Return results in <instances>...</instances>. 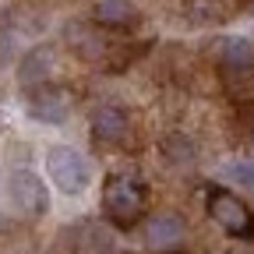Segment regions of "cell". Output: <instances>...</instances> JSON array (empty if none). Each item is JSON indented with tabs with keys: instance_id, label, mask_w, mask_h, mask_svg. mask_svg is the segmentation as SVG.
<instances>
[{
	"instance_id": "277c9868",
	"label": "cell",
	"mask_w": 254,
	"mask_h": 254,
	"mask_svg": "<svg viewBox=\"0 0 254 254\" xmlns=\"http://www.w3.org/2000/svg\"><path fill=\"white\" fill-rule=\"evenodd\" d=\"M208 215L230 237H240V240L254 237V212L237 194H230L226 187H208Z\"/></svg>"
},
{
	"instance_id": "ba28073f",
	"label": "cell",
	"mask_w": 254,
	"mask_h": 254,
	"mask_svg": "<svg viewBox=\"0 0 254 254\" xmlns=\"http://www.w3.org/2000/svg\"><path fill=\"white\" fill-rule=\"evenodd\" d=\"M92 138L99 141V145H117V141H124L127 138V113L120 110V106H113V103H106V106H99L92 113Z\"/></svg>"
},
{
	"instance_id": "9c48e42d",
	"label": "cell",
	"mask_w": 254,
	"mask_h": 254,
	"mask_svg": "<svg viewBox=\"0 0 254 254\" xmlns=\"http://www.w3.org/2000/svg\"><path fill=\"white\" fill-rule=\"evenodd\" d=\"M53 74V50L50 46H32L21 64H18V81L21 85H46V78Z\"/></svg>"
},
{
	"instance_id": "8fae6325",
	"label": "cell",
	"mask_w": 254,
	"mask_h": 254,
	"mask_svg": "<svg viewBox=\"0 0 254 254\" xmlns=\"http://www.w3.org/2000/svg\"><path fill=\"white\" fill-rule=\"evenodd\" d=\"M159 148H163V159H166V163H173V166L194 163V145H190L187 134H166Z\"/></svg>"
},
{
	"instance_id": "7a4b0ae2",
	"label": "cell",
	"mask_w": 254,
	"mask_h": 254,
	"mask_svg": "<svg viewBox=\"0 0 254 254\" xmlns=\"http://www.w3.org/2000/svg\"><path fill=\"white\" fill-rule=\"evenodd\" d=\"M46 173H50V184L60 190V194H67V198L81 194V190L88 187V177H92L88 159L78 148H71V145H53L46 152Z\"/></svg>"
},
{
	"instance_id": "52a82bcc",
	"label": "cell",
	"mask_w": 254,
	"mask_h": 254,
	"mask_svg": "<svg viewBox=\"0 0 254 254\" xmlns=\"http://www.w3.org/2000/svg\"><path fill=\"white\" fill-rule=\"evenodd\" d=\"M184 237H187V222L177 212H159L145 222V244L155 251H173L180 247Z\"/></svg>"
},
{
	"instance_id": "6da1fadb",
	"label": "cell",
	"mask_w": 254,
	"mask_h": 254,
	"mask_svg": "<svg viewBox=\"0 0 254 254\" xmlns=\"http://www.w3.org/2000/svg\"><path fill=\"white\" fill-rule=\"evenodd\" d=\"M145 198H148V190L141 180L127 177V173H113L103 184V215L117 230H131L145 215Z\"/></svg>"
},
{
	"instance_id": "4fadbf2b",
	"label": "cell",
	"mask_w": 254,
	"mask_h": 254,
	"mask_svg": "<svg viewBox=\"0 0 254 254\" xmlns=\"http://www.w3.org/2000/svg\"><path fill=\"white\" fill-rule=\"evenodd\" d=\"M251 145H254V131H251Z\"/></svg>"
},
{
	"instance_id": "3957f363",
	"label": "cell",
	"mask_w": 254,
	"mask_h": 254,
	"mask_svg": "<svg viewBox=\"0 0 254 254\" xmlns=\"http://www.w3.org/2000/svg\"><path fill=\"white\" fill-rule=\"evenodd\" d=\"M219 74L233 95L254 92V46L247 39H226L219 50Z\"/></svg>"
},
{
	"instance_id": "7c38bea8",
	"label": "cell",
	"mask_w": 254,
	"mask_h": 254,
	"mask_svg": "<svg viewBox=\"0 0 254 254\" xmlns=\"http://www.w3.org/2000/svg\"><path fill=\"white\" fill-rule=\"evenodd\" d=\"M226 173H230V180H237L240 187H254V163H230Z\"/></svg>"
},
{
	"instance_id": "8992f818",
	"label": "cell",
	"mask_w": 254,
	"mask_h": 254,
	"mask_svg": "<svg viewBox=\"0 0 254 254\" xmlns=\"http://www.w3.org/2000/svg\"><path fill=\"white\" fill-rule=\"evenodd\" d=\"M28 117L39 124H64L71 117V92L53 88V85H36L28 99Z\"/></svg>"
},
{
	"instance_id": "5b68a950",
	"label": "cell",
	"mask_w": 254,
	"mask_h": 254,
	"mask_svg": "<svg viewBox=\"0 0 254 254\" xmlns=\"http://www.w3.org/2000/svg\"><path fill=\"white\" fill-rule=\"evenodd\" d=\"M7 194H11V201H14L21 212H28V215H43V212L50 208V190H46L43 177L32 173L28 166L14 170V173L7 177Z\"/></svg>"
},
{
	"instance_id": "30bf717a",
	"label": "cell",
	"mask_w": 254,
	"mask_h": 254,
	"mask_svg": "<svg viewBox=\"0 0 254 254\" xmlns=\"http://www.w3.org/2000/svg\"><path fill=\"white\" fill-rule=\"evenodd\" d=\"M92 18L103 28H131V25H138V7L131 0H99Z\"/></svg>"
}]
</instances>
